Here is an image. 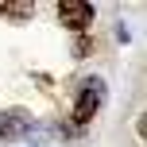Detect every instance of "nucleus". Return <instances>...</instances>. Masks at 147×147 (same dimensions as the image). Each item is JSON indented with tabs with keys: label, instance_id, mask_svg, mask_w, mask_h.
<instances>
[{
	"label": "nucleus",
	"instance_id": "obj_1",
	"mask_svg": "<svg viewBox=\"0 0 147 147\" xmlns=\"http://www.w3.org/2000/svg\"><path fill=\"white\" fill-rule=\"evenodd\" d=\"M105 105V81L101 78H85L78 81V105H74V120L78 124H89L97 116V109Z\"/></svg>",
	"mask_w": 147,
	"mask_h": 147
},
{
	"label": "nucleus",
	"instance_id": "obj_2",
	"mask_svg": "<svg viewBox=\"0 0 147 147\" xmlns=\"http://www.w3.org/2000/svg\"><path fill=\"white\" fill-rule=\"evenodd\" d=\"M58 20L70 31H85L93 23V4H85V0H62L58 4Z\"/></svg>",
	"mask_w": 147,
	"mask_h": 147
},
{
	"label": "nucleus",
	"instance_id": "obj_4",
	"mask_svg": "<svg viewBox=\"0 0 147 147\" xmlns=\"http://www.w3.org/2000/svg\"><path fill=\"white\" fill-rule=\"evenodd\" d=\"M31 12H35L31 4H0V16L8 20H31Z\"/></svg>",
	"mask_w": 147,
	"mask_h": 147
},
{
	"label": "nucleus",
	"instance_id": "obj_3",
	"mask_svg": "<svg viewBox=\"0 0 147 147\" xmlns=\"http://www.w3.org/2000/svg\"><path fill=\"white\" fill-rule=\"evenodd\" d=\"M27 124H31V116H23V112H4L0 116V136H20V132H27Z\"/></svg>",
	"mask_w": 147,
	"mask_h": 147
}]
</instances>
